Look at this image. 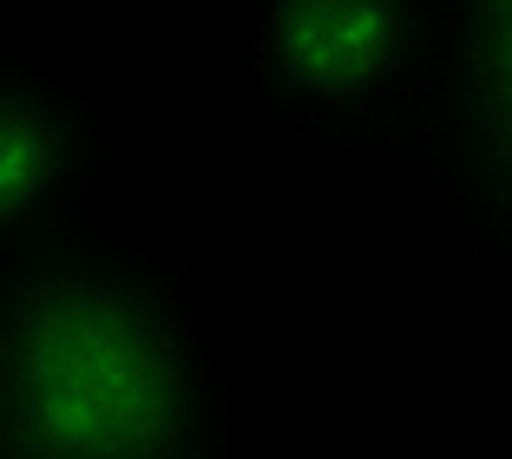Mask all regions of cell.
<instances>
[{
	"label": "cell",
	"mask_w": 512,
	"mask_h": 459,
	"mask_svg": "<svg viewBox=\"0 0 512 459\" xmlns=\"http://www.w3.org/2000/svg\"><path fill=\"white\" fill-rule=\"evenodd\" d=\"M0 459H230L178 256L86 223L0 269Z\"/></svg>",
	"instance_id": "obj_1"
},
{
	"label": "cell",
	"mask_w": 512,
	"mask_h": 459,
	"mask_svg": "<svg viewBox=\"0 0 512 459\" xmlns=\"http://www.w3.org/2000/svg\"><path fill=\"white\" fill-rule=\"evenodd\" d=\"M112 132L73 79L0 53V269L86 230Z\"/></svg>",
	"instance_id": "obj_4"
},
{
	"label": "cell",
	"mask_w": 512,
	"mask_h": 459,
	"mask_svg": "<svg viewBox=\"0 0 512 459\" xmlns=\"http://www.w3.org/2000/svg\"><path fill=\"white\" fill-rule=\"evenodd\" d=\"M250 73L283 138L407 164L434 0H243Z\"/></svg>",
	"instance_id": "obj_2"
},
{
	"label": "cell",
	"mask_w": 512,
	"mask_h": 459,
	"mask_svg": "<svg viewBox=\"0 0 512 459\" xmlns=\"http://www.w3.org/2000/svg\"><path fill=\"white\" fill-rule=\"evenodd\" d=\"M407 171L467 250L512 256V0H434Z\"/></svg>",
	"instance_id": "obj_3"
}]
</instances>
